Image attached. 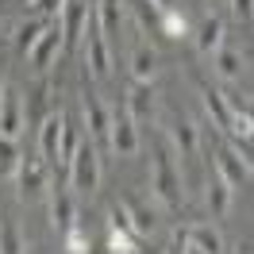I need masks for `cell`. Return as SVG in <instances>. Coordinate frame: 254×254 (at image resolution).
<instances>
[{"instance_id":"6da1fadb","label":"cell","mask_w":254,"mask_h":254,"mask_svg":"<svg viewBox=\"0 0 254 254\" xmlns=\"http://www.w3.org/2000/svg\"><path fill=\"white\" fill-rule=\"evenodd\" d=\"M65 177H69V185L81 192H93L96 181H100V158H96V146L85 139V143H77V154L69 158V166H65Z\"/></svg>"},{"instance_id":"7a4b0ae2","label":"cell","mask_w":254,"mask_h":254,"mask_svg":"<svg viewBox=\"0 0 254 254\" xmlns=\"http://www.w3.org/2000/svg\"><path fill=\"white\" fill-rule=\"evenodd\" d=\"M150 189H154V196H158L166 208H177V204H181V174H177L174 158H170L166 150H158V158H154Z\"/></svg>"},{"instance_id":"3957f363","label":"cell","mask_w":254,"mask_h":254,"mask_svg":"<svg viewBox=\"0 0 254 254\" xmlns=\"http://www.w3.org/2000/svg\"><path fill=\"white\" fill-rule=\"evenodd\" d=\"M85 65H89V73L93 77H108V39H104V31H100V23H96V12H89V19H85Z\"/></svg>"},{"instance_id":"277c9868","label":"cell","mask_w":254,"mask_h":254,"mask_svg":"<svg viewBox=\"0 0 254 254\" xmlns=\"http://www.w3.org/2000/svg\"><path fill=\"white\" fill-rule=\"evenodd\" d=\"M47 162L35 158V154H23L16 166V185H19V196L23 200H39L43 196V189H47Z\"/></svg>"},{"instance_id":"5b68a950","label":"cell","mask_w":254,"mask_h":254,"mask_svg":"<svg viewBox=\"0 0 254 254\" xmlns=\"http://www.w3.org/2000/svg\"><path fill=\"white\" fill-rule=\"evenodd\" d=\"M108 143L116 154H135L139 150V127H135L127 108H116L108 116Z\"/></svg>"},{"instance_id":"8992f818","label":"cell","mask_w":254,"mask_h":254,"mask_svg":"<svg viewBox=\"0 0 254 254\" xmlns=\"http://www.w3.org/2000/svg\"><path fill=\"white\" fill-rule=\"evenodd\" d=\"M23 127H27V124H23V96L4 81V89H0V135L19 143Z\"/></svg>"},{"instance_id":"52a82bcc","label":"cell","mask_w":254,"mask_h":254,"mask_svg":"<svg viewBox=\"0 0 254 254\" xmlns=\"http://www.w3.org/2000/svg\"><path fill=\"white\" fill-rule=\"evenodd\" d=\"M89 12H93V4H89V0H69V4H62V12H58V27H62V50L73 47L81 35H85V19H89Z\"/></svg>"},{"instance_id":"ba28073f","label":"cell","mask_w":254,"mask_h":254,"mask_svg":"<svg viewBox=\"0 0 254 254\" xmlns=\"http://www.w3.org/2000/svg\"><path fill=\"white\" fill-rule=\"evenodd\" d=\"M62 131H65V116L54 112L39 124V154L47 166H58V146H62Z\"/></svg>"},{"instance_id":"9c48e42d","label":"cell","mask_w":254,"mask_h":254,"mask_svg":"<svg viewBox=\"0 0 254 254\" xmlns=\"http://www.w3.org/2000/svg\"><path fill=\"white\" fill-rule=\"evenodd\" d=\"M62 54V27H58V16L50 19V27L43 31V39L31 47V62L35 69H50V62Z\"/></svg>"},{"instance_id":"30bf717a","label":"cell","mask_w":254,"mask_h":254,"mask_svg":"<svg viewBox=\"0 0 254 254\" xmlns=\"http://www.w3.org/2000/svg\"><path fill=\"white\" fill-rule=\"evenodd\" d=\"M216 174L235 189V185H247V181H251V166L239 158L231 146H220V154H216Z\"/></svg>"},{"instance_id":"8fae6325","label":"cell","mask_w":254,"mask_h":254,"mask_svg":"<svg viewBox=\"0 0 254 254\" xmlns=\"http://www.w3.org/2000/svg\"><path fill=\"white\" fill-rule=\"evenodd\" d=\"M81 108H85V124H89V135L96 139H108V116L112 112L100 104V96L93 89H85V100H81Z\"/></svg>"},{"instance_id":"7c38bea8","label":"cell","mask_w":254,"mask_h":254,"mask_svg":"<svg viewBox=\"0 0 254 254\" xmlns=\"http://www.w3.org/2000/svg\"><path fill=\"white\" fill-rule=\"evenodd\" d=\"M73 220H77L73 196H69L65 189H54V196H50V223H54V231H58V235H65V231L73 227Z\"/></svg>"},{"instance_id":"4fadbf2b","label":"cell","mask_w":254,"mask_h":254,"mask_svg":"<svg viewBox=\"0 0 254 254\" xmlns=\"http://www.w3.org/2000/svg\"><path fill=\"white\" fill-rule=\"evenodd\" d=\"M127 112H131L135 124H139V120H150V112H154V85H150V81H135V85H131Z\"/></svg>"},{"instance_id":"5bb4252c","label":"cell","mask_w":254,"mask_h":254,"mask_svg":"<svg viewBox=\"0 0 254 254\" xmlns=\"http://www.w3.org/2000/svg\"><path fill=\"white\" fill-rule=\"evenodd\" d=\"M185 243H192L200 254H223V235L212 223H192L189 231H185Z\"/></svg>"},{"instance_id":"9a60e30c","label":"cell","mask_w":254,"mask_h":254,"mask_svg":"<svg viewBox=\"0 0 254 254\" xmlns=\"http://www.w3.org/2000/svg\"><path fill=\"white\" fill-rule=\"evenodd\" d=\"M170 139H174V146H177V154L181 158H196L200 154V135H196V127H192V120H181V124H174L170 127Z\"/></svg>"},{"instance_id":"2e32d148","label":"cell","mask_w":254,"mask_h":254,"mask_svg":"<svg viewBox=\"0 0 254 254\" xmlns=\"http://www.w3.org/2000/svg\"><path fill=\"white\" fill-rule=\"evenodd\" d=\"M96 12V23H100V31H104V39H116L120 35V23H124V12H120V0H100L93 8Z\"/></svg>"},{"instance_id":"e0dca14e","label":"cell","mask_w":254,"mask_h":254,"mask_svg":"<svg viewBox=\"0 0 254 254\" xmlns=\"http://www.w3.org/2000/svg\"><path fill=\"white\" fill-rule=\"evenodd\" d=\"M223 47V19L220 16H208L200 23V31H196V50L200 54H216Z\"/></svg>"},{"instance_id":"ac0fdd59","label":"cell","mask_w":254,"mask_h":254,"mask_svg":"<svg viewBox=\"0 0 254 254\" xmlns=\"http://www.w3.org/2000/svg\"><path fill=\"white\" fill-rule=\"evenodd\" d=\"M208 208H212L216 220H223L227 208H231V185H227L220 174H212V181H208Z\"/></svg>"},{"instance_id":"d6986e66","label":"cell","mask_w":254,"mask_h":254,"mask_svg":"<svg viewBox=\"0 0 254 254\" xmlns=\"http://www.w3.org/2000/svg\"><path fill=\"white\" fill-rule=\"evenodd\" d=\"M50 27V19H27V23H19V31H16V47H19V54H31V47L43 39V31Z\"/></svg>"},{"instance_id":"ffe728a7","label":"cell","mask_w":254,"mask_h":254,"mask_svg":"<svg viewBox=\"0 0 254 254\" xmlns=\"http://www.w3.org/2000/svg\"><path fill=\"white\" fill-rule=\"evenodd\" d=\"M204 108H208V116L216 120V127H223V131H227V124H231V108H227V100H223L220 89L204 85Z\"/></svg>"},{"instance_id":"44dd1931","label":"cell","mask_w":254,"mask_h":254,"mask_svg":"<svg viewBox=\"0 0 254 254\" xmlns=\"http://www.w3.org/2000/svg\"><path fill=\"white\" fill-rule=\"evenodd\" d=\"M154 65H158V54L150 47H135L131 50V73H135V81H150L154 77Z\"/></svg>"},{"instance_id":"7402d4cb","label":"cell","mask_w":254,"mask_h":254,"mask_svg":"<svg viewBox=\"0 0 254 254\" xmlns=\"http://www.w3.org/2000/svg\"><path fill=\"white\" fill-rule=\"evenodd\" d=\"M124 208H127V216H131V231L135 235H150L154 231V212H146L139 200H124Z\"/></svg>"},{"instance_id":"603a6c76","label":"cell","mask_w":254,"mask_h":254,"mask_svg":"<svg viewBox=\"0 0 254 254\" xmlns=\"http://www.w3.org/2000/svg\"><path fill=\"white\" fill-rule=\"evenodd\" d=\"M131 8H135V19H139V27H143V31H158L162 8L154 4V0H131Z\"/></svg>"},{"instance_id":"cb8c5ba5","label":"cell","mask_w":254,"mask_h":254,"mask_svg":"<svg viewBox=\"0 0 254 254\" xmlns=\"http://www.w3.org/2000/svg\"><path fill=\"white\" fill-rule=\"evenodd\" d=\"M19 143L16 139H4L0 135V177H16V166H19Z\"/></svg>"},{"instance_id":"d4e9b609","label":"cell","mask_w":254,"mask_h":254,"mask_svg":"<svg viewBox=\"0 0 254 254\" xmlns=\"http://www.w3.org/2000/svg\"><path fill=\"white\" fill-rule=\"evenodd\" d=\"M216 73H220V77H227V81H235L239 73H243V58H239L235 50L220 47V50H216Z\"/></svg>"},{"instance_id":"484cf974","label":"cell","mask_w":254,"mask_h":254,"mask_svg":"<svg viewBox=\"0 0 254 254\" xmlns=\"http://www.w3.org/2000/svg\"><path fill=\"white\" fill-rule=\"evenodd\" d=\"M31 108H27V116H23V124H31V127H39L43 120H47V89L39 85V89H31Z\"/></svg>"},{"instance_id":"4316f807","label":"cell","mask_w":254,"mask_h":254,"mask_svg":"<svg viewBox=\"0 0 254 254\" xmlns=\"http://www.w3.org/2000/svg\"><path fill=\"white\" fill-rule=\"evenodd\" d=\"M158 31L166 35V39H181V35L189 31V27H185V16H181V12H170V8H162Z\"/></svg>"},{"instance_id":"83f0119b","label":"cell","mask_w":254,"mask_h":254,"mask_svg":"<svg viewBox=\"0 0 254 254\" xmlns=\"http://www.w3.org/2000/svg\"><path fill=\"white\" fill-rule=\"evenodd\" d=\"M0 254H23V239H19L16 223H0Z\"/></svg>"},{"instance_id":"f1b7e54d","label":"cell","mask_w":254,"mask_h":254,"mask_svg":"<svg viewBox=\"0 0 254 254\" xmlns=\"http://www.w3.org/2000/svg\"><path fill=\"white\" fill-rule=\"evenodd\" d=\"M62 239H65V251H69V254H89V231H85V227L73 223Z\"/></svg>"},{"instance_id":"f546056e","label":"cell","mask_w":254,"mask_h":254,"mask_svg":"<svg viewBox=\"0 0 254 254\" xmlns=\"http://www.w3.org/2000/svg\"><path fill=\"white\" fill-rule=\"evenodd\" d=\"M108 251H112V254H135V239L127 235V231H116V227H112Z\"/></svg>"},{"instance_id":"4dcf8cb0","label":"cell","mask_w":254,"mask_h":254,"mask_svg":"<svg viewBox=\"0 0 254 254\" xmlns=\"http://www.w3.org/2000/svg\"><path fill=\"white\" fill-rule=\"evenodd\" d=\"M62 4H65V0H31V12H35V16H43V19H54L58 12H62Z\"/></svg>"},{"instance_id":"1f68e13d","label":"cell","mask_w":254,"mask_h":254,"mask_svg":"<svg viewBox=\"0 0 254 254\" xmlns=\"http://www.w3.org/2000/svg\"><path fill=\"white\" fill-rule=\"evenodd\" d=\"M231 12L247 23V19H251V0H231Z\"/></svg>"},{"instance_id":"d6a6232c","label":"cell","mask_w":254,"mask_h":254,"mask_svg":"<svg viewBox=\"0 0 254 254\" xmlns=\"http://www.w3.org/2000/svg\"><path fill=\"white\" fill-rule=\"evenodd\" d=\"M166 254H185V235H181V231H177V235H174V243L166 247Z\"/></svg>"},{"instance_id":"836d02e7","label":"cell","mask_w":254,"mask_h":254,"mask_svg":"<svg viewBox=\"0 0 254 254\" xmlns=\"http://www.w3.org/2000/svg\"><path fill=\"white\" fill-rule=\"evenodd\" d=\"M185 254H200V251H196V247H192V243H185Z\"/></svg>"},{"instance_id":"e575fe53","label":"cell","mask_w":254,"mask_h":254,"mask_svg":"<svg viewBox=\"0 0 254 254\" xmlns=\"http://www.w3.org/2000/svg\"><path fill=\"white\" fill-rule=\"evenodd\" d=\"M239 254H251V243H243V247H239Z\"/></svg>"},{"instance_id":"d590c367","label":"cell","mask_w":254,"mask_h":254,"mask_svg":"<svg viewBox=\"0 0 254 254\" xmlns=\"http://www.w3.org/2000/svg\"><path fill=\"white\" fill-rule=\"evenodd\" d=\"M154 4H158V8H166V0H154Z\"/></svg>"},{"instance_id":"8d00e7d4","label":"cell","mask_w":254,"mask_h":254,"mask_svg":"<svg viewBox=\"0 0 254 254\" xmlns=\"http://www.w3.org/2000/svg\"><path fill=\"white\" fill-rule=\"evenodd\" d=\"M27 4H31V0H27Z\"/></svg>"}]
</instances>
